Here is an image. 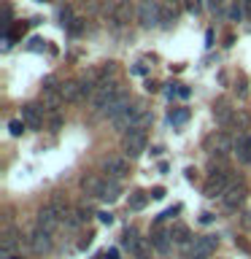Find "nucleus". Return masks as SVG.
Wrapping results in <instances>:
<instances>
[{"mask_svg":"<svg viewBox=\"0 0 251 259\" xmlns=\"http://www.w3.org/2000/svg\"><path fill=\"white\" fill-rule=\"evenodd\" d=\"M103 256L105 259H119V251L116 248H108V251H103Z\"/></svg>","mask_w":251,"mask_h":259,"instance_id":"obj_33","label":"nucleus"},{"mask_svg":"<svg viewBox=\"0 0 251 259\" xmlns=\"http://www.w3.org/2000/svg\"><path fill=\"white\" fill-rule=\"evenodd\" d=\"M170 238H173L176 246H189V243H192V232H189V227H186V224H173V227H170Z\"/></svg>","mask_w":251,"mask_h":259,"instance_id":"obj_21","label":"nucleus"},{"mask_svg":"<svg viewBox=\"0 0 251 259\" xmlns=\"http://www.w3.org/2000/svg\"><path fill=\"white\" fill-rule=\"evenodd\" d=\"M119 194H121V181L105 178V181H103V192H100V200H103V202H116Z\"/></svg>","mask_w":251,"mask_h":259,"instance_id":"obj_18","label":"nucleus"},{"mask_svg":"<svg viewBox=\"0 0 251 259\" xmlns=\"http://www.w3.org/2000/svg\"><path fill=\"white\" fill-rule=\"evenodd\" d=\"M243 200H246V184H243V181H232V186L224 192V197H222V205L227 210H235Z\"/></svg>","mask_w":251,"mask_h":259,"instance_id":"obj_12","label":"nucleus"},{"mask_svg":"<svg viewBox=\"0 0 251 259\" xmlns=\"http://www.w3.org/2000/svg\"><path fill=\"white\" fill-rule=\"evenodd\" d=\"M243 8H246V16L251 19V0H243Z\"/></svg>","mask_w":251,"mask_h":259,"instance_id":"obj_36","label":"nucleus"},{"mask_svg":"<svg viewBox=\"0 0 251 259\" xmlns=\"http://www.w3.org/2000/svg\"><path fill=\"white\" fill-rule=\"evenodd\" d=\"M235 154L240 162L251 165V135H238L235 138Z\"/></svg>","mask_w":251,"mask_h":259,"instance_id":"obj_19","label":"nucleus"},{"mask_svg":"<svg viewBox=\"0 0 251 259\" xmlns=\"http://www.w3.org/2000/svg\"><path fill=\"white\" fill-rule=\"evenodd\" d=\"M159 24L162 27H173L176 24V8H168V6H162V16H159Z\"/></svg>","mask_w":251,"mask_h":259,"instance_id":"obj_24","label":"nucleus"},{"mask_svg":"<svg viewBox=\"0 0 251 259\" xmlns=\"http://www.w3.org/2000/svg\"><path fill=\"white\" fill-rule=\"evenodd\" d=\"M22 119L27 124V130H40L44 127V108H38L35 103L22 105Z\"/></svg>","mask_w":251,"mask_h":259,"instance_id":"obj_13","label":"nucleus"},{"mask_svg":"<svg viewBox=\"0 0 251 259\" xmlns=\"http://www.w3.org/2000/svg\"><path fill=\"white\" fill-rule=\"evenodd\" d=\"M49 130H52V133H60V130H62V116H60V113H52V119H49Z\"/></svg>","mask_w":251,"mask_h":259,"instance_id":"obj_29","label":"nucleus"},{"mask_svg":"<svg viewBox=\"0 0 251 259\" xmlns=\"http://www.w3.org/2000/svg\"><path fill=\"white\" fill-rule=\"evenodd\" d=\"M62 103H65V95H62V87H57V76H46L44 78V108L49 113H57Z\"/></svg>","mask_w":251,"mask_h":259,"instance_id":"obj_6","label":"nucleus"},{"mask_svg":"<svg viewBox=\"0 0 251 259\" xmlns=\"http://www.w3.org/2000/svg\"><path fill=\"white\" fill-rule=\"evenodd\" d=\"M151 246H154V251H157L159 256H168L170 251H173V238H170V232L154 230L151 232Z\"/></svg>","mask_w":251,"mask_h":259,"instance_id":"obj_16","label":"nucleus"},{"mask_svg":"<svg viewBox=\"0 0 251 259\" xmlns=\"http://www.w3.org/2000/svg\"><path fill=\"white\" fill-rule=\"evenodd\" d=\"M189 259H211V256H202V254H192Z\"/></svg>","mask_w":251,"mask_h":259,"instance_id":"obj_37","label":"nucleus"},{"mask_svg":"<svg viewBox=\"0 0 251 259\" xmlns=\"http://www.w3.org/2000/svg\"><path fill=\"white\" fill-rule=\"evenodd\" d=\"M133 16H138V6H133V0H116L113 14H111V24L113 27H124Z\"/></svg>","mask_w":251,"mask_h":259,"instance_id":"obj_10","label":"nucleus"},{"mask_svg":"<svg viewBox=\"0 0 251 259\" xmlns=\"http://www.w3.org/2000/svg\"><path fill=\"white\" fill-rule=\"evenodd\" d=\"M121 246L130 251V256H133V259H151V251H154L151 240L141 238L135 230H127L124 235H121Z\"/></svg>","mask_w":251,"mask_h":259,"instance_id":"obj_1","label":"nucleus"},{"mask_svg":"<svg viewBox=\"0 0 251 259\" xmlns=\"http://www.w3.org/2000/svg\"><path fill=\"white\" fill-rule=\"evenodd\" d=\"M146 146H149L146 130H127V133L121 135V151H124V157H130V159L141 157L146 151Z\"/></svg>","mask_w":251,"mask_h":259,"instance_id":"obj_3","label":"nucleus"},{"mask_svg":"<svg viewBox=\"0 0 251 259\" xmlns=\"http://www.w3.org/2000/svg\"><path fill=\"white\" fill-rule=\"evenodd\" d=\"M232 181H235V178L230 176V170H224V167H222V170H214V173L208 176L205 186H202V194H205V197H211V200H214V197L222 200L224 192L232 186Z\"/></svg>","mask_w":251,"mask_h":259,"instance_id":"obj_2","label":"nucleus"},{"mask_svg":"<svg viewBox=\"0 0 251 259\" xmlns=\"http://www.w3.org/2000/svg\"><path fill=\"white\" fill-rule=\"evenodd\" d=\"M54 232H49V230H44V227H35L30 235H27V246H30V251L32 254H49L52 251V246H54V238H52Z\"/></svg>","mask_w":251,"mask_h":259,"instance_id":"obj_8","label":"nucleus"},{"mask_svg":"<svg viewBox=\"0 0 251 259\" xmlns=\"http://www.w3.org/2000/svg\"><path fill=\"white\" fill-rule=\"evenodd\" d=\"M214 113H216V119L222 121V124H230V121L235 119V113H232V108L227 105L224 100H219L216 105H214Z\"/></svg>","mask_w":251,"mask_h":259,"instance_id":"obj_22","label":"nucleus"},{"mask_svg":"<svg viewBox=\"0 0 251 259\" xmlns=\"http://www.w3.org/2000/svg\"><path fill=\"white\" fill-rule=\"evenodd\" d=\"M130 103H133V100H130V95L124 92V89H121V92H119L116 97H113L111 103H108V108L103 111V116H105V119H116L124 108H130Z\"/></svg>","mask_w":251,"mask_h":259,"instance_id":"obj_15","label":"nucleus"},{"mask_svg":"<svg viewBox=\"0 0 251 259\" xmlns=\"http://www.w3.org/2000/svg\"><path fill=\"white\" fill-rule=\"evenodd\" d=\"M73 213H76V216L81 219V222H87V219L92 216V213H89V208H76V210H73Z\"/></svg>","mask_w":251,"mask_h":259,"instance_id":"obj_31","label":"nucleus"},{"mask_svg":"<svg viewBox=\"0 0 251 259\" xmlns=\"http://www.w3.org/2000/svg\"><path fill=\"white\" fill-rule=\"evenodd\" d=\"M159 16H162V6L159 0H138V24L143 30H151L159 24Z\"/></svg>","mask_w":251,"mask_h":259,"instance_id":"obj_5","label":"nucleus"},{"mask_svg":"<svg viewBox=\"0 0 251 259\" xmlns=\"http://www.w3.org/2000/svg\"><path fill=\"white\" fill-rule=\"evenodd\" d=\"M24 130H27V124H24V119H11L8 121V133H11L14 138H19Z\"/></svg>","mask_w":251,"mask_h":259,"instance_id":"obj_25","label":"nucleus"},{"mask_svg":"<svg viewBox=\"0 0 251 259\" xmlns=\"http://www.w3.org/2000/svg\"><path fill=\"white\" fill-rule=\"evenodd\" d=\"M22 248V232L16 227H6L3 238H0V259L16 256V251Z\"/></svg>","mask_w":251,"mask_h":259,"instance_id":"obj_9","label":"nucleus"},{"mask_svg":"<svg viewBox=\"0 0 251 259\" xmlns=\"http://www.w3.org/2000/svg\"><path fill=\"white\" fill-rule=\"evenodd\" d=\"M243 16H246V8H243V3H240V0H235V3H232V8H230V19H232V22H240Z\"/></svg>","mask_w":251,"mask_h":259,"instance_id":"obj_27","label":"nucleus"},{"mask_svg":"<svg viewBox=\"0 0 251 259\" xmlns=\"http://www.w3.org/2000/svg\"><path fill=\"white\" fill-rule=\"evenodd\" d=\"M62 95L68 103H81L84 100V92H81V78H73V81H65L62 84Z\"/></svg>","mask_w":251,"mask_h":259,"instance_id":"obj_17","label":"nucleus"},{"mask_svg":"<svg viewBox=\"0 0 251 259\" xmlns=\"http://www.w3.org/2000/svg\"><path fill=\"white\" fill-rule=\"evenodd\" d=\"M208 8L216 16H224V0H208Z\"/></svg>","mask_w":251,"mask_h":259,"instance_id":"obj_30","label":"nucleus"},{"mask_svg":"<svg viewBox=\"0 0 251 259\" xmlns=\"http://www.w3.org/2000/svg\"><path fill=\"white\" fill-rule=\"evenodd\" d=\"M103 181H105V178H97V176H84V178H81V189H84V192L89 194V197H97V200H100Z\"/></svg>","mask_w":251,"mask_h":259,"instance_id":"obj_20","label":"nucleus"},{"mask_svg":"<svg viewBox=\"0 0 251 259\" xmlns=\"http://www.w3.org/2000/svg\"><path fill=\"white\" fill-rule=\"evenodd\" d=\"M184 6H186V11L194 14V16L202 11V0H184Z\"/></svg>","mask_w":251,"mask_h":259,"instance_id":"obj_28","label":"nucleus"},{"mask_svg":"<svg viewBox=\"0 0 251 259\" xmlns=\"http://www.w3.org/2000/svg\"><path fill=\"white\" fill-rule=\"evenodd\" d=\"M97 216H100V222H103V224H111V222H113V216H111V213H97Z\"/></svg>","mask_w":251,"mask_h":259,"instance_id":"obj_34","label":"nucleus"},{"mask_svg":"<svg viewBox=\"0 0 251 259\" xmlns=\"http://www.w3.org/2000/svg\"><path fill=\"white\" fill-rule=\"evenodd\" d=\"M11 259H22V254H16V256H11Z\"/></svg>","mask_w":251,"mask_h":259,"instance_id":"obj_38","label":"nucleus"},{"mask_svg":"<svg viewBox=\"0 0 251 259\" xmlns=\"http://www.w3.org/2000/svg\"><path fill=\"white\" fill-rule=\"evenodd\" d=\"M170 124H184V121L186 119H189V111H186V108H178V111H170Z\"/></svg>","mask_w":251,"mask_h":259,"instance_id":"obj_26","label":"nucleus"},{"mask_svg":"<svg viewBox=\"0 0 251 259\" xmlns=\"http://www.w3.org/2000/svg\"><path fill=\"white\" fill-rule=\"evenodd\" d=\"M219 246V238L216 235H200V238H194L192 243V254H202V256H211Z\"/></svg>","mask_w":251,"mask_h":259,"instance_id":"obj_14","label":"nucleus"},{"mask_svg":"<svg viewBox=\"0 0 251 259\" xmlns=\"http://www.w3.org/2000/svg\"><path fill=\"white\" fill-rule=\"evenodd\" d=\"M151 197H154V200H162V197H165V186H154V189H151Z\"/></svg>","mask_w":251,"mask_h":259,"instance_id":"obj_32","label":"nucleus"},{"mask_svg":"<svg viewBox=\"0 0 251 259\" xmlns=\"http://www.w3.org/2000/svg\"><path fill=\"white\" fill-rule=\"evenodd\" d=\"M200 222H202V224H211V222H214V213H202Z\"/></svg>","mask_w":251,"mask_h":259,"instance_id":"obj_35","label":"nucleus"},{"mask_svg":"<svg viewBox=\"0 0 251 259\" xmlns=\"http://www.w3.org/2000/svg\"><path fill=\"white\" fill-rule=\"evenodd\" d=\"M121 92V87H119V81H113V78H108V81H100V87L95 89V95H92V111H97V113H103L105 108H108V103L113 100Z\"/></svg>","mask_w":251,"mask_h":259,"instance_id":"obj_4","label":"nucleus"},{"mask_svg":"<svg viewBox=\"0 0 251 259\" xmlns=\"http://www.w3.org/2000/svg\"><path fill=\"white\" fill-rule=\"evenodd\" d=\"M143 111H146V105H143V103H130V108H124V111H121L116 119H111V127L116 130V133H121V135H124L127 130L135 124V119L141 116Z\"/></svg>","mask_w":251,"mask_h":259,"instance_id":"obj_7","label":"nucleus"},{"mask_svg":"<svg viewBox=\"0 0 251 259\" xmlns=\"http://www.w3.org/2000/svg\"><path fill=\"white\" fill-rule=\"evenodd\" d=\"M103 173H105V178H113V181L127 178L130 176L127 157H108V159H103Z\"/></svg>","mask_w":251,"mask_h":259,"instance_id":"obj_11","label":"nucleus"},{"mask_svg":"<svg viewBox=\"0 0 251 259\" xmlns=\"http://www.w3.org/2000/svg\"><path fill=\"white\" fill-rule=\"evenodd\" d=\"M146 202H149V194H146V192H133L127 205H130V210H143Z\"/></svg>","mask_w":251,"mask_h":259,"instance_id":"obj_23","label":"nucleus"}]
</instances>
